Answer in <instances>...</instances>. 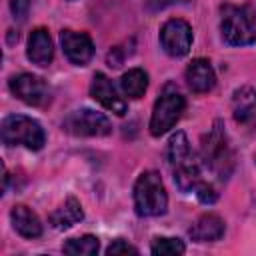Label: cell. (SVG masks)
Segmentation results:
<instances>
[{"label":"cell","mask_w":256,"mask_h":256,"mask_svg":"<svg viewBox=\"0 0 256 256\" xmlns=\"http://www.w3.org/2000/svg\"><path fill=\"white\" fill-rule=\"evenodd\" d=\"M168 196L158 172H142L134 184V210L142 218L160 216L166 212Z\"/></svg>","instance_id":"277c9868"},{"label":"cell","mask_w":256,"mask_h":256,"mask_svg":"<svg viewBox=\"0 0 256 256\" xmlns=\"http://www.w3.org/2000/svg\"><path fill=\"white\" fill-rule=\"evenodd\" d=\"M10 90L18 100H22L28 106H42L50 100L48 84L40 76H34L28 72L12 76L10 78Z\"/></svg>","instance_id":"9c48e42d"},{"label":"cell","mask_w":256,"mask_h":256,"mask_svg":"<svg viewBox=\"0 0 256 256\" xmlns=\"http://www.w3.org/2000/svg\"><path fill=\"white\" fill-rule=\"evenodd\" d=\"M62 250L66 254H76V256L78 254H86V256H92V254H96L100 250V242H98L96 236L84 234L80 238H70L68 242H64Z\"/></svg>","instance_id":"d6986e66"},{"label":"cell","mask_w":256,"mask_h":256,"mask_svg":"<svg viewBox=\"0 0 256 256\" xmlns=\"http://www.w3.org/2000/svg\"><path fill=\"white\" fill-rule=\"evenodd\" d=\"M190 238L196 242H214L224 236V220L216 214H202L188 230Z\"/></svg>","instance_id":"5bb4252c"},{"label":"cell","mask_w":256,"mask_h":256,"mask_svg":"<svg viewBox=\"0 0 256 256\" xmlns=\"http://www.w3.org/2000/svg\"><path fill=\"white\" fill-rule=\"evenodd\" d=\"M184 96L178 92V88L174 84H166L162 94L154 102V110L150 116V134L162 136L170 128H174L184 112Z\"/></svg>","instance_id":"8992f818"},{"label":"cell","mask_w":256,"mask_h":256,"mask_svg":"<svg viewBox=\"0 0 256 256\" xmlns=\"http://www.w3.org/2000/svg\"><path fill=\"white\" fill-rule=\"evenodd\" d=\"M202 164L220 180H226L234 170V152L228 140V134L224 130V124L220 120L214 122L208 136L202 142L200 152Z\"/></svg>","instance_id":"7a4b0ae2"},{"label":"cell","mask_w":256,"mask_h":256,"mask_svg":"<svg viewBox=\"0 0 256 256\" xmlns=\"http://www.w3.org/2000/svg\"><path fill=\"white\" fill-rule=\"evenodd\" d=\"M84 218L82 206L74 196H68L64 200V204H60L52 214H50V224L56 230H66L70 226H74L76 222H80Z\"/></svg>","instance_id":"e0dca14e"},{"label":"cell","mask_w":256,"mask_h":256,"mask_svg":"<svg viewBox=\"0 0 256 256\" xmlns=\"http://www.w3.org/2000/svg\"><path fill=\"white\" fill-rule=\"evenodd\" d=\"M186 246L182 240L178 238H168V236H160V238H154L152 246H150V252L152 254H160V256H174V254H184Z\"/></svg>","instance_id":"ffe728a7"},{"label":"cell","mask_w":256,"mask_h":256,"mask_svg":"<svg viewBox=\"0 0 256 256\" xmlns=\"http://www.w3.org/2000/svg\"><path fill=\"white\" fill-rule=\"evenodd\" d=\"M108 256H116V254H138V248H134L132 244L124 242V240H114L108 248H106Z\"/></svg>","instance_id":"44dd1931"},{"label":"cell","mask_w":256,"mask_h":256,"mask_svg":"<svg viewBox=\"0 0 256 256\" xmlns=\"http://www.w3.org/2000/svg\"><path fill=\"white\" fill-rule=\"evenodd\" d=\"M90 96L100 102L106 110L118 114V116H124L126 114V102L122 100V96H118V90L116 86L112 84V80L102 74V72H96L94 78H92V84H90Z\"/></svg>","instance_id":"8fae6325"},{"label":"cell","mask_w":256,"mask_h":256,"mask_svg":"<svg viewBox=\"0 0 256 256\" xmlns=\"http://www.w3.org/2000/svg\"><path fill=\"white\" fill-rule=\"evenodd\" d=\"M232 114L236 122H250L256 114V90L252 86H240L232 94Z\"/></svg>","instance_id":"2e32d148"},{"label":"cell","mask_w":256,"mask_h":256,"mask_svg":"<svg viewBox=\"0 0 256 256\" xmlns=\"http://www.w3.org/2000/svg\"><path fill=\"white\" fill-rule=\"evenodd\" d=\"M166 156H168V164H170L174 182L182 192H194L198 188V184L204 182L202 174H200V162L192 154L190 142L184 132H176L170 136Z\"/></svg>","instance_id":"6da1fadb"},{"label":"cell","mask_w":256,"mask_h":256,"mask_svg":"<svg viewBox=\"0 0 256 256\" xmlns=\"http://www.w3.org/2000/svg\"><path fill=\"white\" fill-rule=\"evenodd\" d=\"M194 192H196L198 200L204 202V204H212V202H216V190H214L212 184H208V182H200L198 188H196Z\"/></svg>","instance_id":"7402d4cb"},{"label":"cell","mask_w":256,"mask_h":256,"mask_svg":"<svg viewBox=\"0 0 256 256\" xmlns=\"http://www.w3.org/2000/svg\"><path fill=\"white\" fill-rule=\"evenodd\" d=\"M26 56L32 64L36 66H48L52 62L54 56V46H52V38L48 34L46 28H36L32 30L30 38H28V50Z\"/></svg>","instance_id":"4fadbf2b"},{"label":"cell","mask_w":256,"mask_h":256,"mask_svg":"<svg viewBox=\"0 0 256 256\" xmlns=\"http://www.w3.org/2000/svg\"><path fill=\"white\" fill-rule=\"evenodd\" d=\"M10 8H12L14 18L22 20V18L26 16L28 8H30V0H12V2H10Z\"/></svg>","instance_id":"603a6c76"},{"label":"cell","mask_w":256,"mask_h":256,"mask_svg":"<svg viewBox=\"0 0 256 256\" xmlns=\"http://www.w3.org/2000/svg\"><path fill=\"white\" fill-rule=\"evenodd\" d=\"M186 82L190 90L196 94L210 92L216 84V74H214L212 64L206 58H194L186 68Z\"/></svg>","instance_id":"7c38bea8"},{"label":"cell","mask_w":256,"mask_h":256,"mask_svg":"<svg viewBox=\"0 0 256 256\" xmlns=\"http://www.w3.org/2000/svg\"><path fill=\"white\" fill-rule=\"evenodd\" d=\"M62 128L72 136H108L112 132L110 120L102 112H96L92 108L70 112L64 118Z\"/></svg>","instance_id":"52a82bcc"},{"label":"cell","mask_w":256,"mask_h":256,"mask_svg":"<svg viewBox=\"0 0 256 256\" xmlns=\"http://www.w3.org/2000/svg\"><path fill=\"white\" fill-rule=\"evenodd\" d=\"M2 140L6 146L40 150L46 142V134L34 118H28L24 114H10L2 120Z\"/></svg>","instance_id":"5b68a950"},{"label":"cell","mask_w":256,"mask_h":256,"mask_svg":"<svg viewBox=\"0 0 256 256\" xmlns=\"http://www.w3.org/2000/svg\"><path fill=\"white\" fill-rule=\"evenodd\" d=\"M120 88L128 98H140L144 96L146 88H148V74L142 68H132L128 72L122 74L120 78Z\"/></svg>","instance_id":"ac0fdd59"},{"label":"cell","mask_w":256,"mask_h":256,"mask_svg":"<svg viewBox=\"0 0 256 256\" xmlns=\"http://www.w3.org/2000/svg\"><path fill=\"white\" fill-rule=\"evenodd\" d=\"M160 44H162L164 52L174 56V58L186 56L190 52V46H192L190 24L186 20H180V18H170L160 28Z\"/></svg>","instance_id":"ba28073f"},{"label":"cell","mask_w":256,"mask_h":256,"mask_svg":"<svg viewBox=\"0 0 256 256\" xmlns=\"http://www.w3.org/2000/svg\"><path fill=\"white\" fill-rule=\"evenodd\" d=\"M10 220H12L14 230L24 238H38L42 234L40 218L24 204H16L10 210Z\"/></svg>","instance_id":"9a60e30c"},{"label":"cell","mask_w":256,"mask_h":256,"mask_svg":"<svg viewBox=\"0 0 256 256\" xmlns=\"http://www.w3.org/2000/svg\"><path fill=\"white\" fill-rule=\"evenodd\" d=\"M220 34L230 46H246L256 42V22L246 6L222 4L220 8Z\"/></svg>","instance_id":"3957f363"},{"label":"cell","mask_w":256,"mask_h":256,"mask_svg":"<svg viewBox=\"0 0 256 256\" xmlns=\"http://www.w3.org/2000/svg\"><path fill=\"white\" fill-rule=\"evenodd\" d=\"M174 2H184V0H148V8L150 10H162V8H166L168 4H174Z\"/></svg>","instance_id":"cb8c5ba5"},{"label":"cell","mask_w":256,"mask_h":256,"mask_svg":"<svg viewBox=\"0 0 256 256\" xmlns=\"http://www.w3.org/2000/svg\"><path fill=\"white\" fill-rule=\"evenodd\" d=\"M60 42L64 48L66 58L76 66H86L94 56V44L86 32H74V30H62Z\"/></svg>","instance_id":"30bf717a"}]
</instances>
